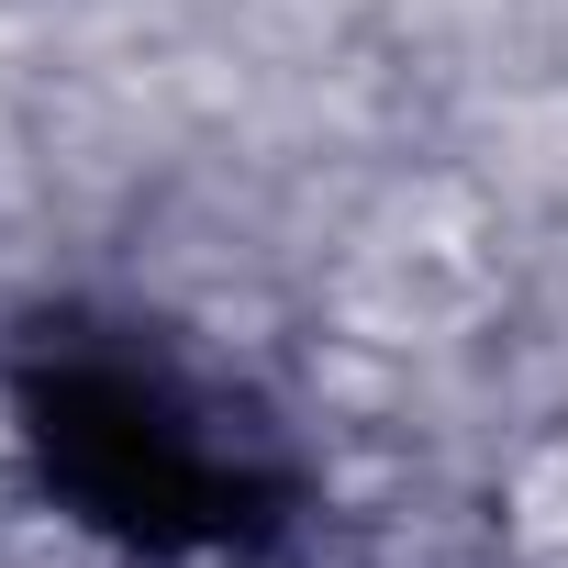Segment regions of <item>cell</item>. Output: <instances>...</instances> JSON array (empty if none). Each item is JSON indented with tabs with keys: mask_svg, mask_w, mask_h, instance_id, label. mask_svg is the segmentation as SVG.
<instances>
[{
	"mask_svg": "<svg viewBox=\"0 0 568 568\" xmlns=\"http://www.w3.org/2000/svg\"><path fill=\"white\" fill-rule=\"evenodd\" d=\"M0 446H12V424H0Z\"/></svg>",
	"mask_w": 568,
	"mask_h": 568,
	"instance_id": "6da1fadb",
	"label": "cell"
}]
</instances>
